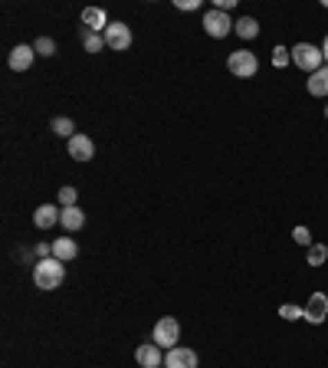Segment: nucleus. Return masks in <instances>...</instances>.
<instances>
[{
  "instance_id": "1",
  "label": "nucleus",
  "mask_w": 328,
  "mask_h": 368,
  "mask_svg": "<svg viewBox=\"0 0 328 368\" xmlns=\"http://www.w3.org/2000/svg\"><path fill=\"white\" fill-rule=\"evenodd\" d=\"M66 279V263L63 260H56V256H46V260H37L33 263V283H37V290H60Z\"/></svg>"
},
{
  "instance_id": "2",
  "label": "nucleus",
  "mask_w": 328,
  "mask_h": 368,
  "mask_svg": "<svg viewBox=\"0 0 328 368\" xmlns=\"http://www.w3.org/2000/svg\"><path fill=\"white\" fill-rule=\"evenodd\" d=\"M289 53H292V63L299 66L302 73H309V76H312V73H318V69L325 66L322 46H312V43H295Z\"/></svg>"
},
{
  "instance_id": "3",
  "label": "nucleus",
  "mask_w": 328,
  "mask_h": 368,
  "mask_svg": "<svg viewBox=\"0 0 328 368\" xmlns=\"http://www.w3.org/2000/svg\"><path fill=\"white\" fill-rule=\"evenodd\" d=\"M152 339H154V345H161L164 352L177 349V339H181V322H177L174 316H161L158 322H154Z\"/></svg>"
},
{
  "instance_id": "4",
  "label": "nucleus",
  "mask_w": 328,
  "mask_h": 368,
  "mask_svg": "<svg viewBox=\"0 0 328 368\" xmlns=\"http://www.w3.org/2000/svg\"><path fill=\"white\" fill-rule=\"evenodd\" d=\"M227 69L237 79H253L259 73V60H256V53H250V50H233L227 60Z\"/></svg>"
},
{
  "instance_id": "5",
  "label": "nucleus",
  "mask_w": 328,
  "mask_h": 368,
  "mask_svg": "<svg viewBox=\"0 0 328 368\" xmlns=\"http://www.w3.org/2000/svg\"><path fill=\"white\" fill-rule=\"evenodd\" d=\"M233 20H230V13H224V10H207L203 13V30H207V37H214V40H224V37H230V30H233Z\"/></svg>"
},
{
  "instance_id": "6",
  "label": "nucleus",
  "mask_w": 328,
  "mask_h": 368,
  "mask_svg": "<svg viewBox=\"0 0 328 368\" xmlns=\"http://www.w3.org/2000/svg\"><path fill=\"white\" fill-rule=\"evenodd\" d=\"M105 37V46L115 53H125L128 46H131V26L125 24H109V30L102 33Z\"/></svg>"
},
{
  "instance_id": "7",
  "label": "nucleus",
  "mask_w": 328,
  "mask_h": 368,
  "mask_svg": "<svg viewBox=\"0 0 328 368\" xmlns=\"http://www.w3.org/2000/svg\"><path fill=\"white\" fill-rule=\"evenodd\" d=\"M302 309H305V322H309V326H322L328 319V296L325 292H312Z\"/></svg>"
},
{
  "instance_id": "8",
  "label": "nucleus",
  "mask_w": 328,
  "mask_h": 368,
  "mask_svg": "<svg viewBox=\"0 0 328 368\" xmlns=\"http://www.w3.org/2000/svg\"><path fill=\"white\" fill-rule=\"evenodd\" d=\"M135 362H138L141 368H161L164 365V349L154 342H145L135 349Z\"/></svg>"
},
{
  "instance_id": "9",
  "label": "nucleus",
  "mask_w": 328,
  "mask_h": 368,
  "mask_svg": "<svg viewBox=\"0 0 328 368\" xmlns=\"http://www.w3.org/2000/svg\"><path fill=\"white\" fill-rule=\"evenodd\" d=\"M66 148H69V158H76V161H89V158L95 155V141L89 139V135H82V132H76L73 139L66 141Z\"/></svg>"
},
{
  "instance_id": "10",
  "label": "nucleus",
  "mask_w": 328,
  "mask_h": 368,
  "mask_svg": "<svg viewBox=\"0 0 328 368\" xmlns=\"http://www.w3.org/2000/svg\"><path fill=\"white\" fill-rule=\"evenodd\" d=\"M164 368H197V352L177 345L171 352H164Z\"/></svg>"
},
{
  "instance_id": "11",
  "label": "nucleus",
  "mask_w": 328,
  "mask_h": 368,
  "mask_svg": "<svg viewBox=\"0 0 328 368\" xmlns=\"http://www.w3.org/2000/svg\"><path fill=\"white\" fill-rule=\"evenodd\" d=\"M33 60H37V50H33V46H26V43L13 46L10 56H7V63H10L13 73H26V69L33 66Z\"/></svg>"
},
{
  "instance_id": "12",
  "label": "nucleus",
  "mask_w": 328,
  "mask_h": 368,
  "mask_svg": "<svg viewBox=\"0 0 328 368\" xmlns=\"http://www.w3.org/2000/svg\"><path fill=\"white\" fill-rule=\"evenodd\" d=\"M60 211L63 207H53V204H39L37 211H33V224H37L39 230H50L60 224Z\"/></svg>"
},
{
  "instance_id": "13",
  "label": "nucleus",
  "mask_w": 328,
  "mask_h": 368,
  "mask_svg": "<svg viewBox=\"0 0 328 368\" xmlns=\"http://www.w3.org/2000/svg\"><path fill=\"white\" fill-rule=\"evenodd\" d=\"M82 26L92 30V33H105V30H109V17H105L102 7H86V10H82Z\"/></svg>"
},
{
  "instance_id": "14",
  "label": "nucleus",
  "mask_w": 328,
  "mask_h": 368,
  "mask_svg": "<svg viewBox=\"0 0 328 368\" xmlns=\"http://www.w3.org/2000/svg\"><path fill=\"white\" fill-rule=\"evenodd\" d=\"M53 256L63 260V263H73V260L79 256L76 240H73V237H56V240H53Z\"/></svg>"
},
{
  "instance_id": "15",
  "label": "nucleus",
  "mask_w": 328,
  "mask_h": 368,
  "mask_svg": "<svg viewBox=\"0 0 328 368\" xmlns=\"http://www.w3.org/2000/svg\"><path fill=\"white\" fill-rule=\"evenodd\" d=\"M305 89H309V96H316V99H325L328 96V66H322L318 73H312V76L305 79Z\"/></svg>"
},
{
  "instance_id": "16",
  "label": "nucleus",
  "mask_w": 328,
  "mask_h": 368,
  "mask_svg": "<svg viewBox=\"0 0 328 368\" xmlns=\"http://www.w3.org/2000/svg\"><path fill=\"white\" fill-rule=\"evenodd\" d=\"M60 224H63L69 234H76V230L86 227V214H82L79 207H63V211H60Z\"/></svg>"
},
{
  "instance_id": "17",
  "label": "nucleus",
  "mask_w": 328,
  "mask_h": 368,
  "mask_svg": "<svg viewBox=\"0 0 328 368\" xmlns=\"http://www.w3.org/2000/svg\"><path fill=\"white\" fill-rule=\"evenodd\" d=\"M233 30H237V37H240V40H253V37H259V24H256L253 17H240Z\"/></svg>"
},
{
  "instance_id": "18",
  "label": "nucleus",
  "mask_w": 328,
  "mask_h": 368,
  "mask_svg": "<svg viewBox=\"0 0 328 368\" xmlns=\"http://www.w3.org/2000/svg\"><path fill=\"white\" fill-rule=\"evenodd\" d=\"M325 260H328V247H325V243H312V247L305 250V263H309V267H322Z\"/></svg>"
},
{
  "instance_id": "19",
  "label": "nucleus",
  "mask_w": 328,
  "mask_h": 368,
  "mask_svg": "<svg viewBox=\"0 0 328 368\" xmlns=\"http://www.w3.org/2000/svg\"><path fill=\"white\" fill-rule=\"evenodd\" d=\"M53 132H56V135H60V139H73V135H76V125H73V119H66V115H60V119H53Z\"/></svg>"
},
{
  "instance_id": "20",
  "label": "nucleus",
  "mask_w": 328,
  "mask_h": 368,
  "mask_svg": "<svg viewBox=\"0 0 328 368\" xmlns=\"http://www.w3.org/2000/svg\"><path fill=\"white\" fill-rule=\"evenodd\" d=\"M82 46H86V53H102L105 50V37L92 33V30H82Z\"/></svg>"
},
{
  "instance_id": "21",
  "label": "nucleus",
  "mask_w": 328,
  "mask_h": 368,
  "mask_svg": "<svg viewBox=\"0 0 328 368\" xmlns=\"http://www.w3.org/2000/svg\"><path fill=\"white\" fill-rule=\"evenodd\" d=\"M279 316L286 319V322H295V319H305V309L295 303H282L279 306Z\"/></svg>"
},
{
  "instance_id": "22",
  "label": "nucleus",
  "mask_w": 328,
  "mask_h": 368,
  "mask_svg": "<svg viewBox=\"0 0 328 368\" xmlns=\"http://www.w3.org/2000/svg\"><path fill=\"white\" fill-rule=\"evenodd\" d=\"M76 201H79V191L73 188V184H63V188H60V204H63V207H76Z\"/></svg>"
},
{
  "instance_id": "23",
  "label": "nucleus",
  "mask_w": 328,
  "mask_h": 368,
  "mask_svg": "<svg viewBox=\"0 0 328 368\" xmlns=\"http://www.w3.org/2000/svg\"><path fill=\"white\" fill-rule=\"evenodd\" d=\"M33 50H37V56H53V53H56V40L39 37L37 43H33Z\"/></svg>"
},
{
  "instance_id": "24",
  "label": "nucleus",
  "mask_w": 328,
  "mask_h": 368,
  "mask_svg": "<svg viewBox=\"0 0 328 368\" xmlns=\"http://www.w3.org/2000/svg\"><path fill=\"white\" fill-rule=\"evenodd\" d=\"M286 63H292V53L286 50V46H276V50H273V66H276V69H282Z\"/></svg>"
},
{
  "instance_id": "25",
  "label": "nucleus",
  "mask_w": 328,
  "mask_h": 368,
  "mask_svg": "<svg viewBox=\"0 0 328 368\" xmlns=\"http://www.w3.org/2000/svg\"><path fill=\"white\" fill-rule=\"evenodd\" d=\"M292 240L309 250V247H312V234H309V227H295V230H292Z\"/></svg>"
},
{
  "instance_id": "26",
  "label": "nucleus",
  "mask_w": 328,
  "mask_h": 368,
  "mask_svg": "<svg viewBox=\"0 0 328 368\" xmlns=\"http://www.w3.org/2000/svg\"><path fill=\"white\" fill-rule=\"evenodd\" d=\"M174 7L177 10H184V13H190V10H201V0H174Z\"/></svg>"
},
{
  "instance_id": "27",
  "label": "nucleus",
  "mask_w": 328,
  "mask_h": 368,
  "mask_svg": "<svg viewBox=\"0 0 328 368\" xmlns=\"http://www.w3.org/2000/svg\"><path fill=\"white\" fill-rule=\"evenodd\" d=\"M322 56H325V66H328V37H325V43H322Z\"/></svg>"
},
{
  "instance_id": "28",
  "label": "nucleus",
  "mask_w": 328,
  "mask_h": 368,
  "mask_svg": "<svg viewBox=\"0 0 328 368\" xmlns=\"http://www.w3.org/2000/svg\"><path fill=\"white\" fill-rule=\"evenodd\" d=\"M325 119H328V105H325Z\"/></svg>"
}]
</instances>
